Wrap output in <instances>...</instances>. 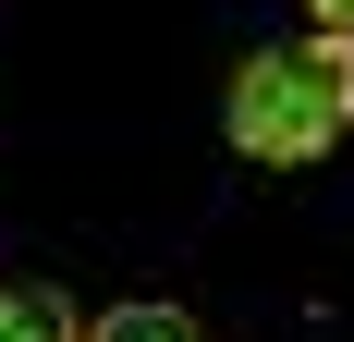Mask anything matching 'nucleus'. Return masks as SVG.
<instances>
[{
  "instance_id": "f257e3e1",
  "label": "nucleus",
  "mask_w": 354,
  "mask_h": 342,
  "mask_svg": "<svg viewBox=\"0 0 354 342\" xmlns=\"http://www.w3.org/2000/svg\"><path fill=\"white\" fill-rule=\"evenodd\" d=\"M220 135L245 147L257 171H306L354 135V37H269L245 73H232V110Z\"/></svg>"
},
{
  "instance_id": "f03ea898",
  "label": "nucleus",
  "mask_w": 354,
  "mask_h": 342,
  "mask_svg": "<svg viewBox=\"0 0 354 342\" xmlns=\"http://www.w3.org/2000/svg\"><path fill=\"white\" fill-rule=\"evenodd\" d=\"M0 342H73V306L49 281H0Z\"/></svg>"
},
{
  "instance_id": "7ed1b4c3",
  "label": "nucleus",
  "mask_w": 354,
  "mask_h": 342,
  "mask_svg": "<svg viewBox=\"0 0 354 342\" xmlns=\"http://www.w3.org/2000/svg\"><path fill=\"white\" fill-rule=\"evenodd\" d=\"M73 342H208L183 306H110V318H86Z\"/></svg>"
},
{
  "instance_id": "20e7f679",
  "label": "nucleus",
  "mask_w": 354,
  "mask_h": 342,
  "mask_svg": "<svg viewBox=\"0 0 354 342\" xmlns=\"http://www.w3.org/2000/svg\"><path fill=\"white\" fill-rule=\"evenodd\" d=\"M318 12V37H354V0H306Z\"/></svg>"
}]
</instances>
